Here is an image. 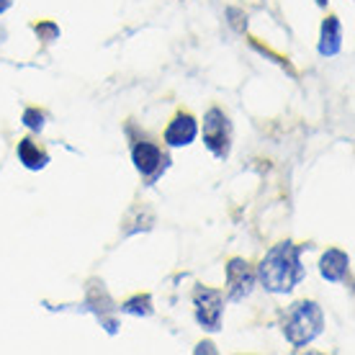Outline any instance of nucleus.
Returning <instances> with one entry per match:
<instances>
[{"mask_svg": "<svg viewBox=\"0 0 355 355\" xmlns=\"http://www.w3.org/2000/svg\"><path fill=\"white\" fill-rule=\"evenodd\" d=\"M302 245H293V242H281L268 250V255L260 260L258 270H255L266 291L288 293L302 284L306 275L302 266Z\"/></svg>", "mask_w": 355, "mask_h": 355, "instance_id": "f257e3e1", "label": "nucleus"}, {"mask_svg": "<svg viewBox=\"0 0 355 355\" xmlns=\"http://www.w3.org/2000/svg\"><path fill=\"white\" fill-rule=\"evenodd\" d=\"M324 329V314L317 302H296L284 314V335L293 347L309 345L314 338H320Z\"/></svg>", "mask_w": 355, "mask_h": 355, "instance_id": "f03ea898", "label": "nucleus"}, {"mask_svg": "<svg viewBox=\"0 0 355 355\" xmlns=\"http://www.w3.org/2000/svg\"><path fill=\"white\" fill-rule=\"evenodd\" d=\"M204 144L216 160H227L232 150V121L222 108H211L204 116Z\"/></svg>", "mask_w": 355, "mask_h": 355, "instance_id": "7ed1b4c3", "label": "nucleus"}, {"mask_svg": "<svg viewBox=\"0 0 355 355\" xmlns=\"http://www.w3.org/2000/svg\"><path fill=\"white\" fill-rule=\"evenodd\" d=\"M193 306H196V322L209 332L222 329V311H224V293L216 288L196 286L193 291Z\"/></svg>", "mask_w": 355, "mask_h": 355, "instance_id": "20e7f679", "label": "nucleus"}, {"mask_svg": "<svg viewBox=\"0 0 355 355\" xmlns=\"http://www.w3.org/2000/svg\"><path fill=\"white\" fill-rule=\"evenodd\" d=\"M132 162L137 173L147 180V183H155L157 178L162 175V170L168 168V157L162 155V150L152 142H137L132 147Z\"/></svg>", "mask_w": 355, "mask_h": 355, "instance_id": "39448f33", "label": "nucleus"}, {"mask_svg": "<svg viewBox=\"0 0 355 355\" xmlns=\"http://www.w3.org/2000/svg\"><path fill=\"white\" fill-rule=\"evenodd\" d=\"M258 281L255 270L250 268L248 260L232 258L227 266V299L230 302H242L252 293V286Z\"/></svg>", "mask_w": 355, "mask_h": 355, "instance_id": "423d86ee", "label": "nucleus"}, {"mask_svg": "<svg viewBox=\"0 0 355 355\" xmlns=\"http://www.w3.org/2000/svg\"><path fill=\"white\" fill-rule=\"evenodd\" d=\"M320 273L329 284H345L350 281V258L343 250H327L320 260Z\"/></svg>", "mask_w": 355, "mask_h": 355, "instance_id": "0eeeda50", "label": "nucleus"}, {"mask_svg": "<svg viewBox=\"0 0 355 355\" xmlns=\"http://www.w3.org/2000/svg\"><path fill=\"white\" fill-rule=\"evenodd\" d=\"M198 134V124L191 114H178L165 129V144L168 147H188Z\"/></svg>", "mask_w": 355, "mask_h": 355, "instance_id": "6e6552de", "label": "nucleus"}, {"mask_svg": "<svg viewBox=\"0 0 355 355\" xmlns=\"http://www.w3.org/2000/svg\"><path fill=\"white\" fill-rule=\"evenodd\" d=\"M343 46V26L335 16H327L322 21V36H320V54L322 57H335Z\"/></svg>", "mask_w": 355, "mask_h": 355, "instance_id": "1a4fd4ad", "label": "nucleus"}, {"mask_svg": "<svg viewBox=\"0 0 355 355\" xmlns=\"http://www.w3.org/2000/svg\"><path fill=\"white\" fill-rule=\"evenodd\" d=\"M16 155H18V162L26 170H42V168H46V162H49V155H46L34 139H21L16 147Z\"/></svg>", "mask_w": 355, "mask_h": 355, "instance_id": "9d476101", "label": "nucleus"}, {"mask_svg": "<svg viewBox=\"0 0 355 355\" xmlns=\"http://www.w3.org/2000/svg\"><path fill=\"white\" fill-rule=\"evenodd\" d=\"M119 309L124 311V314H132V317H150L152 311H155V306H152V299L147 293H137L129 302L121 304Z\"/></svg>", "mask_w": 355, "mask_h": 355, "instance_id": "9b49d317", "label": "nucleus"}, {"mask_svg": "<svg viewBox=\"0 0 355 355\" xmlns=\"http://www.w3.org/2000/svg\"><path fill=\"white\" fill-rule=\"evenodd\" d=\"M24 126H28L31 132H42L44 129V114L39 108H26L24 111Z\"/></svg>", "mask_w": 355, "mask_h": 355, "instance_id": "f8f14e48", "label": "nucleus"}, {"mask_svg": "<svg viewBox=\"0 0 355 355\" xmlns=\"http://www.w3.org/2000/svg\"><path fill=\"white\" fill-rule=\"evenodd\" d=\"M34 31H36V34H44L46 42H52V39H57V36H60V28L54 26V24H36Z\"/></svg>", "mask_w": 355, "mask_h": 355, "instance_id": "ddd939ff", "label": "nucleus"}, {"mask_svg": "<svg viewBox=\"0 0 355 355\" xmlns=\"http://www.w3.org/2000/svg\"><path fill=\"white\" fill-rule=\"evenodd\" d=\"M10 6H13V0H0V16H3V13L10 8Z\"/></svg>", "mask_w": 355, "mask_h": 355, "instance_id": "4468645a", "label": "nucleus"}, {"mask_svg": "<svg viewBox=\"0 0 355 355\" xmlns=\"http://www.w3.org/2000/svg\"><path fill=\"white\" fill-rule=\"evenodd\" d=\"M3 39H6V28L0 26V44H3Z\"/></svg>", "mask_w": 355, "mask_h": 355, "instance_id": "2eb2a0df", "label": "nucleus"}]
</instances>
